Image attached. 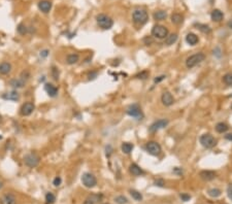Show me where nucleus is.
Listing matches in <instances>:
<instances>
[{"instance_id": "obj_34", "label": "nucleus", "mask_w": 232, "mask_h": 204, "mask_svg": "<svg viewBox=\"0 0 232 204\" xmlns=\"http://www.w3.org/2000/svg\"><path fill=\"white\" fill-rule=\"evenodd\" d=\"M223 82L227 86H232V73H226L223 76Z\"/></svg>"}, {"instance_id": "obj_35", "label": "nucleus", "mask_w": 232, "mask_h": 204, "mask_svg": "<svg viewBox=\"0 0 232 204\" xmlns=\"http://www.w3.org/2000/svg\"><path fill=\"white\" fill-rule=\"evenodd\" d=\"M17 30H18V32H19L20 34L24 35V34L27 32V27L25 26V24H23V23H21V24H19V26H18Z\"/></svg>"}, {"instance_id": "obj_26", "label": "nucleus", "mask_w": 232, "mask_h": 204, "mask_svg": "<svg viewBox=\"0 0 232 204\" xmlns=\"http://www.w3.org/2000/svg\"><path fill=\"white\" fill-rule=\"evenodd\" d=\"M178 40V34H170V35H167V36L165 37V44L166 45H171L173 44L175 42Z\"/></svg>"}, {"instance_id": "obj_33", "label": "nucleus", "mask_w": 232, "mask_h": 204, "mask_svg": "<svg viewBox=\"0 0 232 204\" xmlns=\"http://www.w3.org/2000/svg\"><path fill=\"white\" fill-rule=\"evenodd\" d=\"M45 201H47V204H53L56 201V197L53 193H47L45 195Z\"/></svg>"}, {"instance_id": "obj_12", "label": "nucleus", "mask_w": 232, "mask_h": 204, "mask_svg": "<svg viewBox=\"0 0 232 204\" xmlns=\"http://www.w3.org/2000/svg\"><path fill=\"white\" fill-rule=\"evenodd\" d=\"M161 101H162V103L165 106H170L175 102V98H173L170 92H164L162 94V96H161Z\"/></svg>"}, {"instance_id": "obj_6", "label": "nucleus", "mask_w": 232, "mask_h": 204, "mask_svg": "<svg viewBox=\"0 0 232 204\" xmlns=\"http://www.w3.org/2000/svg\"><path fill=\"white\" fill-rule=\"evenodd\" d=\"M82 183L86 188L91 189V188H94L95 186L97 185V180L92 173L86 172L82 176Z\"/></svg>"}, {"instance_id": "obj_37", "label": "nucleus", "mask_w": 232, "mask_h": 204, "mask_svg": "<svg viewBox=\"0 0 232 204\" xmlns=\"http://www.w3.org/2000/svg\"><path fill=\"white\" fill-rule=\"evenodd\" d=\"M52 73H53V77H54V79L58 80V79H59V71H58V69L56 67L52 68Z\"/></svg>"}, {"instance_id": "obj_50", "label": "nucleus", "mask_w": 232, "mask_h": 204, "mask_svg": "<svg viewBox=\"0 0 232 204\" xmlns=\"http://www.w3.org/2000/svg\"><path fill=\"white\" fill-rule=\"evenodd\" d=\"M231 108H232V105H231Z\"/></svg>"}, {"instance_id": "obj_41", "label": "nucleus", "mask_w": 232, "mask_h": 204, "mask_svg": "<svg viewBox=\"0 0 232 204\" xmlns=\"http://www.w3.org/2000/svg\"><path fill=\"white\" fill-rule=\"evenodd\" d=\"M164 180H155V186H158V187H164Z\"/></svg>"}, {"instance_id": "obj_7", "label": "nucleus", "mask_w": 232, "mask_h": 204, "mask_svg": "<svg viewBox=\"0 0 232 204\" xmlns=\"http://www.w3.org/2000/svg\"><path fill=\"white\" fill-rule=\"evenodd\" d=\"M126 112H127L128 115H130V117H132V118H135L136 120H142V117H143L142 112V109H140V107H139V105L138 104L130 105V106L127 108Z\"/></svg>"}, {"instance_id": "obj_28", "label": "nucleus", "mask_w": 232, "mask_h": 204, "mask_svg": "<svg viewBox=\"0 0 232 204\" xmlns=\"http://www.w3.org/2000/svg\"><path fill=\"white\" fill-rule=\"evenodd\" d=\"M183 20H184V18H183V16H181V15H180V14H173V15H171V22H172L175 25H180V24H181V23H183Z\"/></svg>"}, {"instance_id": "obj_8", "label": "nucleus", "mask_w": 232, "mask_h": 204, "mask_svg": "<svg viewBox=\"0 0 232 204\" xmlns=\"http://www.w3.org/2000/svg\"><path fill=\"white\" fill-rule=\"evenodd\" d=\"M39 160H40V158L35 153H30L28 155L25 156V158H24L25 164L30 168L36 167V166L39 164Z\"/></svg>"}, {"instance_id": "obj_5", "label": "nucleus", "mask_w": 232, "mask_h": 204, "mask_svg": "<svg viewBox=\"0 0 232 204\" xmlns=\"http://www.w3.org/2000/svg\"><path fill=\"white\" fill-rule=\"evenodd\" d=\"M152 35L158 39H163L168 35V29L162 25H156L152 29Z\"/></svg>"}, {"instance_id": "obj_43", "label": "nucleus", "mask_w": 232, "mask_h": 204, "mask_svg": "<svg viewBox=\"0 0 232 204\" xmlns=\"http://www.w3.org/2000/svg\"><path fill=\"white\" fill-rule=\"evenodd\" d=\"M165 77H166L165 75H161V76H158V77H156V79H154V82H155V83H160L161 80H163V79H165Z\"/></svg>"}, {"instance_id": "obj_45", "label": "nucleus", "mask_w": 232, "mask_h": 204, "mask_svg": "<svg viewBox=\"0 0 232 204\" xmlns=\"http://www.w3.org/2000/svg\"><path fill=\"white\" fill-rule=\"evenodd\" d=\"M225 138L229 141H232V133H229V134H226L225 135Z\"/></svg>"}, {"instance_id": "obj_16", "label": "nucleus", "mask_w": 232, "mask_h": 204, "mask_svg": "<svg viewBox=\"0 0 232 204\" xmlns=\"http://www.w3.org/2000/svg\"><path fill=\"white\" fill-rule=\"evenodd\" d=\"M44 90L47 92V94L50 97H56L58 94V89L52 84H45L44 86Z\"/></svg>"}, {"instance_id": "obj_13", "label": "nucleus", "mask_w": 232, "mask_h": 204, "mask_svg": "<svg viewBox=\"0 0 232 204\" xmlns=\"http://www.w3.org/2000/svg\"><path fill=\"white\" fill-rule=\"evenodd\" d=\"M216 175L217 174L215 171H211V170H202L199 173V176H200L203 180H206V181L213 180L214 178L216 177Z\"/></svg>"}, {"instance_id": "obj_19", "label": "nucleus", "mask_w": 232, "mask_h": 204, "mask_svg": "<svg viewBox=\"0 0 232 204\" xmlns=\"http://www.w3.org/2000/svg\"><path fill=\"white\" fill-rule=\"evenodd\" d=\"M0 204H17V200L15 196L11 194H6L0 199Z\"/></svg>"}, {"instance_id": "obj_3", "label": "nucleus", "mask_w": 232, "mask_h": 204, "mask_svg": "<svg viewBox=\"0 0 232 204\" xmlns=\"http://www.w3.org/2000/svg\"><path fill=\"white\" fill-rule=\"evenodd\" d=\"M132 19L136 24L145 25L149 20V15L145 9H136L132 14Z\"/></svg>"}, {"instance_id": "obj_40", "label": "nucleus", "mask_w": 232, "mask_h": 204, "mask_svg": "<svg viewBox=\"0 0 232 204\" xmlns=\"http://www.w3.org/2000/svg\"><path fill=\"white\" fill-rule=\"evenodd\" d=\"M227 195H228L229 199L232 200V183H230L228 186V188H227Z\"/></svg>"}, {"instance_id": "obj_36", "label": "nucleus", "mask_w": 232, "mask_h": 204, "mask_svg": "<svg viewBox=\"0 0 232 204\" xmlns=\"http://www.w3.org/2000/svg\"><path fill=\"white\" fill-rule=\"evenodd\" d=\"M116 201H117V203H119V204H126L128 202L127 198L124 197V196H118V197L116 198Z\"/></svg>"}, {"instance_id": "obj_44", "label": "nucleus", "mask_w": 232, "mask_h": 204, "mask_svg": "<svg viewBox=\"0 0 232 204\" xmlns=\"http://www.w3.org/2000/svg\"><path fill=\"white\" fill-rule=\"evenodd\" d=\"M106 147L108 148V151L106 150V157H109L110 154H112V152H113V148H112V147H110V145H107Z\"/></svg>"}, {"instance_id": "obj_23", "label": "nucleus", "mask_w": 232, "mask_h": 204, "mask_svg": "<svg viewBox=\"0 0 232 204\" xmlns=\"http://www.w3.org/2000/svg\"><path fill=\"white\" fill-rule=\"evenodd\" d=\"M25 84H26V82H25L24 79H11V82H9V85H11V87H14V88H17V89L23 88L25 86Z\"/></svg>"}, {"instance_id": "obj_24", "label": "nucleus", "mask_w": 232, "mask_h": 204, "mask_svg": "<svg viewBox=\"0 0 232 204\" xmlns=\"http://www.w3.org/2000/svg\"><path fill=\"white\" fill-rule=\"evenodd\" d=\"M121 150H122V152L126 154V155H129L133 150V144L132 143H129V142H123L122 147H121Z\"/></svg>"}, {"instance_id": "obj_1", "label": "nucleus", "mask_w": 232, "mask_h": 204, "mask_svg": "<svg viewBox=\"0 0 232 204\" xmlns=\"http://www.w3.org/2000/svg\"><path fill=\"white\" fill-rule=\"evenodd\" d=\"M204 59H205V56H204L203 53H196V54L191 55L190 57L187 58V60H186V66L191 69V68L200 64Z\"/></svg>"}, {"instance_id": "obj_4", "label": "nucleus", "mask_w": 232, "mask_h": 204, "mask_svg": "<svg viewBox=\"0 0 232 204\" xmlns=\"http://www.w3.org/2000/svg\"><path fill=\"white\" fill-rule=\"evenodd\" d=\"M201 145L205 148H213L217 144V139L211 134H203L199 138Z\"/></svg>"}, {"instance_id": "obj_29", "label": "nucleus", "mask_w": 232, "mask_h": 204, "mask_svg": "<svg viewBox=\"0 0 232 204\" xmlns=\"http://www.w3.org/2000/svg\"><path fill=\"white\" fill-rule=\"evenodd\" d=\"M195 26L197 27L198 30H200L204 34H210L211 32V29L210 28V26H207V25L205 24H195Z\"/></svg>"}, {"instance_id": "obj_42", "label": "nucleus", "mask_w": 232, "mask_h": 204, "mask_svg": "<svg viewBox=\"0 0 232 204\" xmlns=\"http://www.w3.org/2000/svg\"><path fill=\"white\" fill-rule=\"evenodd\" d=\"M181 200L183 201H188V200H190L191 199V196L188 195V194H181Z\"/></svg>"}, {"instance_id": "obj_38", "label": "nucleus", "mask_w": 232, "mask_h": 204, "mask_svg": "<svg viewBox=\"0 0 232 204\" xmlns=\"http://www.w3.org/2000/svg\"><path fill=\"white\" fill-rule=\"evenodd\" d=\"M149 76V72L148 71H142V72H140L139 74H137L136 75V77L137 79H147V77Z\"/></svg>"}, {"instance_id": "obj_39", "label": "nucleus", "mask_w": 232, "mask_h": 204, "mask_svg": "<svg viewBox=\"0 0 232 204\" xmlns=\"http://www.w3.org/2000/svg\"><path fill=\"white\" fill-rule=\"evenodd\" d=\"M61 183H62V180H61V177H59V176H57V177L53 180V185H54L55 187H59V186L61 185Z\"/></svg>"}, {"instance_id": "obj_31", "label": "nucleus", "mask_w": 232, "mask_h": 204, "mask_svg": "<svg viewBox=\"0 0 232 204\" xmlns=\"http://www.w3.org/2000/svg\"><path fill=\"white\" fill-rule=\"evenodd\" d=\"M130 195L132 196V198L136 201H142V195L136 190H130Z\"/></svg>"}, {"instance_id": "obj_11", "label": "nucleus", "mask_w": 232, "mask_h": 204, "mask_svg": "<svg viewBox=\"0 0 232 204\" xmlns=\"http://www.w3.org/2000/svg\"><path fill=\"white\" fill-rule=\"evenodd\" d=\"M35 109V106L34 104L32 102H26L24 103V104L22 105L21 109H20V112H21L22 115H25V117H27V115H30L32 112H33V110Z\"/></svg>"}, {"instance_id": "obj_20", "label": "nucleus", "mask_w": 232, "mask_h": 204, "mask_svg": "<svg viewBox=\"0 0 232 204\" xmlns=\"http://www.w3.org/2000/svg\"><path fill=\"white\" fill-rule=\"evenodd\" d=\"M211 17L214 22H221L224 18V14L220 11V9H214V11H211Z\"/></svg>"}, {"instance_id": "obj_48", "label": "nucleus", "mask_w": 232, "mask_h": 204, "mask_svg": "<svg viewBox=\"0 0 232 204\" xmlns=\"http://www.w3.org/2000/svg\"><path fill=\"white\" fill-rule=\"evenodd\" d=\"M1 187H2V183H0V188H1Z\"/></svg>"}, {"instance_id": "obj_2", "label": "nucleus", "mask_w": 232, "mask_h": 204, "mask_svg": "<svg viewBox=\"0 0 232 204\" xmlns=\"http://www.w3.org/2000/svg\"><path fill=\"white\" fill-rule=\"evenodd\" d=\"M96 21L97 24L99 25V27H101L102 29L104 30H108L113 27V21L110 17H108L107 15L104 14H100L96 17Z\"/></svg>"}, {"instance_id": "obj_15", "label": "nucleus", "mask_w": 232, "mask_h": 204, "mask_svg": "<svg viewBox=\"0 0 232 204\" xmlns=\"http://www.w3.org/2000/svg\"><path fill=\"white\" fill-rule=\"evenodd\" d=\"M102 198V195L99 194H91L86 198V200L84 201V204H97L98 201H100V199Z\"/></svg>"}, {"instance_id": "obj_17", "label": "nucleus", "mask_w": 232, "mask_h": 204, "mask_svg": "<svg viewBox=\"0 0 232 204\" xmlns=\"http://www.w3.org/2000/svg\"><path fill=\"white\" fill-rule=\"evenodd\" d=\"M2 98L6 100H11V101H18L20 99V95L17 91H11V92L5 93L2 95Z\"/></svg>"}, {"instance_id": "obj_9", "label": "nucleus", "mask_w": 232, "mask_h": 204, "mask_svg": "<svg viewBox=\"0 0 232 204\" xmlns=\"http://www.w3.org/2000/svg\"><path fill=\"white\" fill-rule=\"evenodd\" d=\"M145 148H147V152L152 156H158L162 152L161 145L156 141H149L145 145Z\"/></svg>"}, {"instance_id": "obj_32", "label": "nucleus", "mask_w": 232, "mask_h": 204, "mask_svg": "<svg viewBox=\"0 0 232 204\" xmlns=\"http://www.w3.org/2000/svg\"><path fill=\"white\" fill-rule=\"evenodd\" d=\"M207 193H208V195L213 198H218L221 196V191L219 190V189H211V190H208Z\"/></svg>"}, {"instance_id": "obj_27", "label": "nucleus", "mask_w": 232, "mask_h": 204, "mask_svg": "<svg viewBox=\"0 0 232 204\" xmlns=\"http://www.w3.org/2000/svg\"><path fill=\"white\" fill-rule=\"evenodd\" d=\"M79 59H80V57L77 54H70L67 56L66 62H67V64L72 65V64H75V63L79 61Z\"/></svg>"}, {"instance_id": "obj_25", "label": "nucleus", "mask_w": 232, "mask_h": 204, "mask_svg": "<svg viewBox=\"0 0 232 204\" xmlns=\"http://www.w3.org/2000/svg\"><path fill=\"white\" fill-rule=\"evenodd\" d=\"M228 125L227 124H225V123H223V122H221V123H218V124L216 125V131L218 133H225V132H227L228 131Z\"/></svg>"}, {"instance_id": "obj_46", "label": "nucleus", "mask_w": 232, "mask_h": 204, "mask_svg": "<svg viewBox=\"0 0 232 204\" xmlns=\"http://www.w3.org/2000/svg\"><path fill=\"white\" fill-rule=\"evenodd\" d=\"M41 53H42V54H40V55H41L42 57H47V53H49V51H47V50H45V51L41 52Z\"/></svg>"}, {"instance_id": "obj_18", "label": "nucleus", "mask_w": 232, "mask_h": 204, "mask_svg": "<svg viewBox=\"0 0 232 204\" xmlns=\"http://www.w3.org/2000/svg\"><path fill=\"white\" fill-rule=\"evenodd\" d=\"M129 171H130L131 174L134 175V176H139V175H142L143 173H145L142 168H140L137 164H135V163H133V164L130 165Z\"/></svg>"}, {"instance_id": "obj_30", "label": "nucleus", "mask_w": 232, "mask_h": 204, "mask_svg": "<svg viewBox=\"0 0 232 204\" xmlns=\"http://www.w3.org/2000/svg\"><path fill=\"white\" fill-rule=\"evenodd\" d=\"M166 16H167V15H166L165 11H157V12H155V14H154V19L157 20V21H162V20L165 19Z\"/></svg>"}, {"instance_id": "obj_10", "label": "nucleus", "mask_w": 232, "mask_h": 204, "mask_svg": "<svg viewBox=\"0 0 232 204\" xmlns=\"http://www.w3.org/2000/svg\"><path fill=\"white\" fill-rule=\"evenodd\" d=\"M168 123H169V122H168V120H166V119L158 120V121H156V122H154L153 124L150 126V128H149V131H150V132H152V133L157 132V131L163 129V128H165L166 126L168 125Z\"/></svg>"}, {"instance_id": "obj_14", "label": "nucleus", "mask_w": 232, "mask_h": 204, "mask_svg": "<svg viewBox=\"0 0 232 204\" xmlns=\"http://www.w3.org/2000/svg\"><path fill=\"white\" fill-rule=\"evenodd\" d=\"M38 8L44 14H47L52 8V2L49 0H41L38 2Z\"/></svg>"}, {"instance_id": "obj_49", "label": "nucleus", "mask_w": 232, "mask_h": 204, "mask_svg": "<svg viewBox=\"0 0 232 204\" xmlns=\"http://www.w3.org/2000/svg\"><path fill=\"white\" fill-rule=\"evenodd\" d=\"M103 204H109V203H103Z\"/></svg>"}, {"instance_id": "obj_47", "label": "nucleus", "mask_w": 232, "mask_h": 204, "mask_svg": "<svg viewBox=\"0 0 232 204\" xmlns=\"http://www.w3.org/2000/svg\"><path fill=\"white\" fill-rule=\"evenodd\" d=\"M228 26L231 27V28H232V22H229V23H228Z\"/></svg>"}, {"instance_id": "obj_22", "label": "nucleus", "mask_w": 232, "mask_h": 204, "mask_svg": "<svg viewBox=\"0 0 232 204\" xmlns=\"http://www.w3.org/2000/svg\"><path fill=\"white\" fill-rule=\"evenodd\" d=\"M11 70V65L8 62H2L0 64V74H8Z\"/></svg>"}, {"instance_id": "obj_21", "label": "nucleus", "mask_w": 232, "mask_h": 204, "mask_svg": "<svg viewBox=\"0 0 232 204\" xmlns=\"http://www.w3.org/2000/svg\"><path fill=\"white\" fill-rule=\"evenodd\" d=\"M198 36L194 33H188L187 36H186V41H187L188 44L190 45H195L198 44Z\"/></svg>"}]
</instances>
